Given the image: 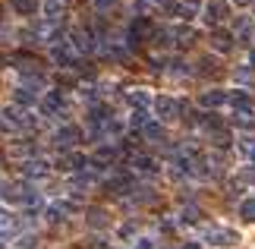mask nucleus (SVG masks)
<instances>
[{"label": "nucleus", "instance_id": "nucleus-2", "mask_svg": "<svg viewBox=\"0 0 255 249\" xmlns=\"http://www.w3.org/2000/svg\"><path fill=\"white\" fill-rule=\"evenodd\" d=\"M60 35H63V22H57V19H41V22L35 25L32 38L35 41H44V44H60Z\"/></svg>", "mask_w": 255, "mask_h": 249}, {"label": "nucleus", "instance_id": "nucleus-36", "mask_svg": "<svg viewBox=\"0 0 255 249\" xmlns=\"http://www.w3.org/2000/svg\"><path fill=\"white\" fill-rule=\"evenodd\" d=\"M135 249H154V243L151 240H139V243H135Z\"/></svg>", "mask_w": 255, "mask_h": 249}, {"label": "nucleus", "instance_id": "nucleus-38", "mask_svg": "<svg viewBox=\"0 0 255 249\" xmlns=\"http://www.w3.org/2000/svg\"><path fill=\"white\" fill-rule=\"evenodd\" d=\"M183 249H202V246H199V243H186Z\"/></svg>", "mask_w": 255, "mask_h": 249}, {"label": "nucleus", "instance_id": "nucleus-10", "mask_svg": "<svg viewBox=\"0 0 255 249\" xmlns=\"http://www.w3.org/2000/svg\"><path fill=\"white\" fill-rule=\"evenodd\" d=\"M233 41H237L233 32H224V28H214V32H211V47H214V51H221V54H227L230 47H233Z\"/></svg>", "mask_w": 255, "mask_h": 249}, {"label": "nucleus", "instance_id": "nucleus-37", "mask_svg": "<svg viewBox=\"0 0 255 249\" xmlns=\"http://www.w3.org/2000/svg\"><path fill=\"white\" fill-rule=\"evenodd\" d=\"M92 3H95V6H101V9H104V6H111V3H114V0H92Z\"/></svg>", "mask_w": 255, "mask_h": 249}, {"label": "nucleus", "instance_id": "nucleus-18", "mask_svg": "<svg viewBox=\"0 0 255 249\" xmlns=\"http://www.w3.org/2000/svg\"><path fill=\"white\" fill-rule=\"evenodd\" d=\"M142 136L148 139V142H164V136H167V129H164V123H148L142 129Z\"/></svg>", "mask_w": 255, "mask_h": 249}, {"label": "nucleus", "instance_id": "nucleus-5", "mask_svg": "<svg viewBox=\"0 0 255 249\" xmlns=\"http://www.w3.org/2000/svg\"><path fill=\"white\" fill-rule=\"evenodd\" d=\"M148 35H151V22H148L145 16H139V19L129 25V32H126V44H129V47H139Z\"/></svg>", "mask_w": 255, "mask_h": 249}, {"label": "nucleus", "instance_id": "nucleus-22", "mask_svg": "<svg viewBox=\"0 0 255 249\" xmlns=\"http://www.w3.org/2000/svg\"><path fill=\"white\" fill-rule=\"evenodd\" d=\"M13 9H16V13H22V16H32L35 9H38V0H13Z\"/></svg>", "mask_w": 255, "mask_h": 249}, {"label": "nucleus", "instance_id": "nucleus-21", "mask_svg": "<svg viewBox=\"0 0 255 249\" xmlns=\"http://www.w3.org/2000/svg\"><path fill=\"white\" fill-rule=\"evenodd\" d=\"M44 19H63V3L60 0H44Z\"/></svg>", "mask_w": 255, "mask_h": 249}, {"label": "nucleus", "instance_id": "nucleus-23", "mask_svg": "<svg viewBox=\"0 0 255 249\" xmlns=\"http://www.w3.org/2000/svg\"><path fill=\"white\" fill-rule=\"evenodd\" d=\"M88 224H92V227H104L107 224V212H104V208H88Z\"/></svg>", "mask_w": 255, "mask_h": 249}, {"label": "nucleus", "instance_id": "nucleus-15", "mask_svg": "<svg viewBox=\"0 0 255 249\" xmlns=\"http://www.w3.org/2000/svg\"><path fill=\"white\" fill-rule=\"evenodd\" d=\"M227 101H230V95H227V92H218V88H214V92H205V95L199 98L202 107H221V104H227Z\"/></svg>", "mask_w": 255, "mask_h": 249}, {"label": "nucleus", "instance_id": "nucleus-31", "mask_svg": "<svg viewBox=\"0 0 255 249\" xmlns=\"http://www.w3.org/2000/svg\"><path fill=\"white\" fill-rule=\"evenodd\" d=\"M240 152L252 161V158H255V139H243V142H240Z\"/></svg>", "mask_w": 255, "mask_h": 249}, {"label": "nucleus", "instance_id": "nucleus-6", "mask_svg": "<svg viewBox=\"0 0 255 249\" xmlns=\"http://www.w3.org/2000/svg\"><path fill=\"white\" fill-rule=\"evenodd\" d=\"M183 107H186V104H180V101H173V98H167V95L154 98V114H158L161 120H176V114H180Z\"/></svg>", "mask_w": 255, "mask_h": 249}, {"label": "nucleus", "instance_id": "nucleus-19", "mask_svg": "<svg viewBox=\"0 0 255 249\" xmlns=\"http://www.w3.org/2000/svg\"><path fill=\"white\" fill-rule=\"evenodd\" d=\"M132 167L139 174H154V171H158V164H154L151 158H145V155H132Z\"/></svg>", "mask_w": 255, "mask_h": 249}, {"label": "nucleus", "instance_id": "nucleus-29", "mask_svg": "<svg viewBox=\"0 0 255 249\" xmlns=\"http://www.w3.org/2000/svg\"><path fill=\"white\" fill-rule=\"evenodd\" d=\"M28 152H32V145H28V142H16V145H9V158H25Z\"/></svg>", "mask_w": 255, "mask_h": 249}, {"label": "nucleus", "instance_id": "nucleus-14", "mask_svg": "<svg viewBox=\"0 0 255 249\" xmlns=\"http://www.w3.org/2000/svg\"><path fill=\"white\" fill-rule=\"evenodd\" d=\"M73 212V205H66V202H54V205H47V212H44V218L51 224H57V221H63L66 215Z\"/></svg>", "mask_w": 255, "mask_h": 249}, {"label": "nucleus", "instance_id": "nucleus-32", "mask_svg": "<svg viewBox=\"0 0 255 249\" xmlns=\"http://www.w3.org/2000/svg\"><path fill=\"white\" fill-rule=\"evenodd\" d=\"M237 82H243V85H252L255 82V73H252V69H237Z\"/></svg>", "mask_w": 255, "mask_h": 249}, {"label": "nucleus", "instance_id": "nucleus-42", "mask_svg": "<svg viewBox=\"0 0 255 249\" xmlns=\"http://www.w3.org/2000/svg\"><path fill=\"white\" fill-rule=\"evenodd\" d=\"M0 13H3V9H0Z\"/></svg>", "mask_w": 255, "mask_h": 249}, {"label": "nucleus", "instance_id": "nucleus-25", "mask_svg": "<svg viewBox=\"0 0 255 249\" xmlns=\"http://www.w3.org/2000/svg\"><path fill=\"white\" fill-rule=\"evenodd\" d=\"M211 142L218 145V148H227V145L233 142V139H230V133H227V129L221 126V129H214V133H211Z\"/></svg>", "mask_w": 255, "mask_h": 249}, {"label": "nucleus", "instance_id": "nucleus-7", "mask_svg": "<svg viewBox=\"0 0 255 249\" xmlns=\"http://www.w3.org/2000/svg\"><path fill=\"white\" fill-rule=\"evenodd\" d=\"M205 240L214 243V246H233V243H240V237H237V231H230V227H208V231H205Z\"/></svg>", "mask_w": 255, "mask_h": 249}, {"label": "nucleus", "instance_id": "nucleus-4", "mask_svg": "<svg viewBox=\"0 0 255 249\" xmlns=\"http://www.w3.org/2000/svg\"><path fill=\"white\" fill-rule=\"evenodd\" d=\"M54 142H57V148L70 152V148H76V145L82 142V129L79 126H63V129H57V133H54Z\"/></svg>", "mask_w": 255, "mask_h": 249}, {"label": "nucleus", "instance_id": "nucleus-8", "mask_svg": "<svg viewBox=\"0 0 255 249\" xmlns=\"http://www.w3.org/2000/svg\"><path fill=\"white\" fill-rule=\"evenodd\" d=\"M51 60L57 66H76V47L70 41H60V44H54L51 47Z\"/></svg>", "mask_w": 255, "mask_h": 249}, {"label": "nucleus", "instance_id": "nucleus-1", "mask_svg": "<svg viewBox=\"0 0 255 249\" xmlns=\"http://www.w3.org/2000/svg\"><path fill=\"white\" fill-rule=\"evenodd\" d=\"M35 126V117L25 114L22 107H6L3 117H0V129L3 133H22V129H32Z\"/></svg>", "mask_w": 255, "mask_h": 249}, {"label": "nucleus", "instance_id": "nucleus-27", "mask_svg": "<svg viewBox=\"0 0 255 249\" xmlns=\"http://www.w3.org/2000/svg\"><path fill=\"white\" fill-rule=\"evenodd\" d=\"M240 215H243V221L255 224V199H246V202L240 205Z\"/></svg>", "mask_w": 255, "mask_h": 249}, {"label": "nucleus", "instance_id": "nucleus-16", "mask_svg": "<svg viewBox=\"0 0 255 249\" xmlns=\"http://www.w3.org/2000/svg\"><path fill=\"white\" fill-rule=\"evenodd\" d=\"M22 174L25 177H44L47 174V161H41V158H28V161L22 164Z\"/></svg>", "mask_w": 255, "mask_h": 249}, {"label": "nucleus", "instance_id": "nucleus-17", "mask_svg": "<svg viewBox=\"0 0 255 249\" xmlns=\"http://www.w3.org/2000/svg\"><path fill=\"white\" fill-rule=\"evenodd\" d=\"M114 158H117V148L104 145V148H98V152H95L92 164H95V167H107V164H114Z\"/></svg>", "mask_w": 255, "mask_h": 249}, {"label": "nucleus", "instance_id": "nucleus-20", "mask_svg": "<svg viewBox=\"0 0 255 249\" xmlns=\"http://www.w3.org/2000/svg\"><path fill=\"white\" fill-rule=\"evenodd\" d=\"M230 104L237 107V114H252V101H249L243 92H233V95H230Z\"/></svg>", "mask_w": 255, "mask_h": 249}, {"label": "nucleus", "instance_id": "nucleus-41", "mask_svg": "<svg viewBox=\"0 0 255 249\" xmlns=\"http://www.w3.org/2000/svg\"><path fill=\"white\" fill-rule=\"evenodd\" d=\"M151 3H164V0H151Z\"/></svg>", "mask_w": 255, "mask_h": 249}, {"label": "nucleus", "instance_id": "nucleus-3", "mask_svg": "<svg viewBox=\"0 0 255 249\" xmlns=\"http://www.w3.org/2000/svg\"><path fill=\"white\" fill-rule=\"evenodd\" d=\"M227 16H230V3H227V0H208V3L202 6V19L208 25H218Z\"/></svg>", "mask_w": 255, "mask_h": 249}, {"label": "nucleus", "instance_id": "nucleus-13", "mask_svg": "<svg viewBox=\"0 0 255 249\" xmlns=\"http://www.w3.org/2000/svg\"><path fill=\"white\" fill-rule=\"evenodd\" d=\"M170 35H173V41L180 44V47H189L195 38H199V35H195V28H189V25H176Z\"/></svg>", "mask_w": 255, "mask_h": 249}, {"label": "nucleus", "instance_id": "nucleus-24", "mask_svg": "<svg viewBox=\"0 0 255 249\" xmlns=\"http://www.w3.org/2000/svg\"><path fill=\"white\" fill-rule=\"evenodd\" d=\"M16 107H28V104H35V92H28V88H16Z\"/></svg>", "mask_w": 255, "mask_h": 249}, {"label": "nucleus", "instance_id": "nucleus-34", "mask_svg": "<svg viewBox=\"0 0 255 249\" xmlns=\"http://www.w3.org/2000/svg\"><path fill=\"white\" fill-rule=\"evenodd\" d=\"M132 126H142L145 129V126H148V114H145V111H135L132 114Z\"/></svg>", "mask_w": 255, "mask_h": 249}, {"label": "nucleus", "instance_id": "nucleus-9", "mask_svg": "<svg viewBox=\"0 0 255 249\" xmlns=\"http://www.w3.org/2000/svg\"><path fill=\"white\" fill-rule=\"evenodd\" d=\"M70 44L76 47V54H92L95 51V38L88 32H82V28H76V32L70 35Z\"/></svg>", "mask_w": 255, "mask_h": 249}, {"label": "nucleus", "instance_id": "nucleus-30", "mask_svg": "<svg viewBox=\"0 0 255 249\" xmlns=\"http://www.w3.org/2000/svg\"><path fill=\"white\" fill-rule=\"evenodd\" d=\"M199 73L202 76H214V73H218V66H214L211 57H202V60H199Z\"/></svg>", "mask_w": 255, "mask_h": 249}, {"label": "nucleus", "instance_id": "nucleus-33", "mask_svg": "<svg viewBox=\"0 0 255 249\" xmlns=\"http://www.w3.org/2000/svg\"><path fill=\"white\" fill-rule=\"evenodd\" d=\"M233 123H237V126H255V117L252 114H237V117H233Z\"/></svg>", "mask_w": 255, "mask_h": 249}, {"label": "nucleus", "instance_id": "nucleus-40", "mask_svg": "<svg viewBox=\"0 0 255 249\" xmlns=\"http://www.w3.org/2000/svg\"><path fill=\"white\" fill-rule=\"evenodd\" d=\"M249 60H252V63H255V51H252V54H249Z\"/></svg>", "mask_w": 255, "mask_h": 249}, {"label": "nucleus", "instance_id": "nucleus-35", "mask_svg": "<svg viewBox=\"0 0 255 249\" xmlns=\"http://www.w3.org/2000/svg\"><path fill=\"white\" fill-rule=\"evenodd\" d=\"M35 246V237L28 234V237H22V240H19V249H32Z\"/></svg>", "mask_w": 255, "mask_h": 249}, {"label": "nucleus", "instance_id": "nucleus-39", "mask_svg": "<svg viewBox=\"0 0 255 249\" xmlns=\"http://www.w3.org/2000/svg\"><path fill=\"white\" fill-rule=\"evenodd\" d=\"M237 3H243V6H246V3H252V0H237Z\"/></svg>", "mask_w": 255, "mask_h": 249}, {"label": "nucleus", "instance_id": "nucleus-26", "mask_svg": "<svg viewBox=\"0 0 255 249\" xmlns=\"http://www.w3.org/2000/svg\"><path fill=\"white\" fill-rule=\"evenodd\" d=\"M126 98H129V104L135 107V111H145V107H148V95L145 92H129Z\"/></svg>", "mask_w": 255, "mask_h": 249}, {"label": "nucleus", "instance_id": "nucleus-11", "mask_svg": "<svg viewBox=\"0 0 255 249\" xmlns=\"http://www.w3.org/2000/svg\"><path fill=\"white\" fill-rule=\"evenodd\" d=\"M41 111H44L47 117L60 114V111H63V95H60V92H47L44 101H41Z\"/></svg>", "mask_w": 255, "mask_h": 249}, {"label": "nucleus", "instance_id": "nucleus-12", "mask_svg": "<svg viewBox=\"0 0 255 249\" xmlns=\"http://www.w3.org/2000/svg\"><path fill=\"white\" fill-rule=\"evenodd\" d=\"M57 164H60V171H85V164H88V161H85V155L70 152V155H63Z\"/></svg>", "mask_w": 255, "mask_h": 249}, {"label": "nucleus", "instance_id": "nucleus-28", "mask_svg": "<svg viewBox=\"0 0 255 249\" xmlns=\"http://www.w3.org/2000/svg\"><path fill=\"white\" fill-rule=\"evenodd\" d=\"M195 13H199V0H186V3H180V16L183 19H192Z\"/></svg>", "mask_w": 255, "mask_h": 249}]
</instances>
